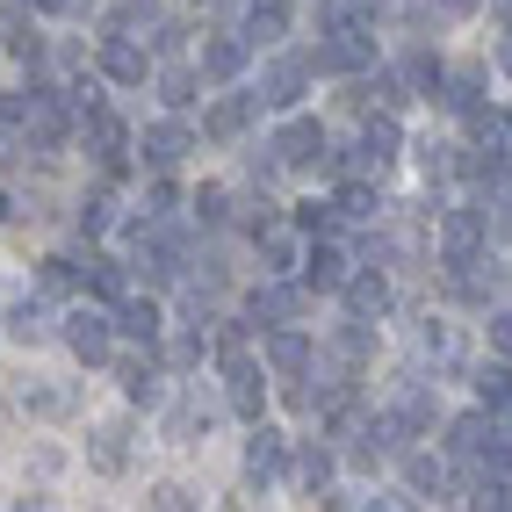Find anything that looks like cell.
Masks as SVG:
<instances>
[{
  "label": "cell",
  "instance_id": "1",
  "mask_svg": "<svg viewBox=\"0 0 512 512\" xmlns=\"http://www.w3.org/2000/svg\"><path fill=\"white\" fill-rule=\"evenodd\" d=\"M448 448H455V455H469V462H491V469H505V462H512V440H505V426L491 419V404L448 426Z\"/></svg>",
  "mask_w": 512,
  "mask_h": 512
},
{
  "label": "cell",
  "instance_id": "2",
  "mask_svg": "<svg viewBox=\"0 0 512 512\" xmlns=\"http://www.w3.org/2000/svg\"><path fill=\"white\" fill-rule=\"evenodd\" d=\"M368 65V29L361 22H332L318 44V73H361Z\"/></svg>",
  "mask_w": 512,
  "mask_h": 512
},
{
  "label": "cell",
  "instance_id": "3",
  "mask_svg": "<svg viewBox=\"0 0 512 512\" xmlns=\"http://www.w3.org/2000/svg\"><path fill=\"white\" fill-rule=\"evenodd\" d=\"M397 152H404L397 116H368V123H361V145H354V174H383Z\"/></svg>",
  "mask_w": 512,
  "mask_h": 512
},
{
  "label": "cell",
  "instance_id": "4",
  "mask_svg": "<svg viewBox=\"0 0 512 512\" xmlns=\"http://www.w3.org/2000/svg\"><path fill=\"white\" fill-rule=\"evenodd\" d=\"M22 130L37 152H58L65 145V101L58 94H22Z\"/></svg>",
  "mask_w": 512,
  "mask_h": 512
},
{
  "label": "cell",
  "instance_id": "5",
  "mask_svg": "<svg viewBox=\"0 0 512 512\" xmlns=\"http://www.w3.org/2000/svg\"><path fill=\"white\" fill-rule=\"evenodd\" d=\"M476 253H484V210H448V217H440V260L462 267Z\"/></svg>",
  "mask_w": 512,
  "mask_h": 512
},
{
  "label": "cell",
  "instance_id": "6",
  "mask_svg": "<svg viewBox=\"0 0 512 512\" xmlns=\"http://www.w3.org/2000/svg\"><path fill=\"white\" fill-rule=\"evenodd\" d=\"M303 87H311V65H303V58H275L260 73V101H267V109H296Z\"/></svg>",
  "mask_w": 512,
  "mask_h": 512
},
{
  "label": "cell",
  "instance_id": "7",
  "mask_svg": "<svg viewBox=\"0 0 512 512\" xmlns=\"http://www.w3.org/2000/svg\"><path fill=\"white\" fill-rule=\"evenodd\" d=\"M267 152H275L282 166H318V159H325V130H318L311 116H296V123H282V138L267 145Z\"/></svg>",
  "mask_w": 512,
  "mask_h": 512
},
{
  "label": "cell",
  "instance_id": "8",
  "mask_svg": "<svg viewBox=\"0 0 512 512\" xmlns=\"http://www.w3.org/2000/svg\"><path fill=\"white\" fill-rule=\"evenodd\" d=\"M282 462H289V440L275 426H253V440H246V484H275Z\"/></svg>",
  "mask_w": 512,
  "mask_h": 512
},
{
  "label": "cell",
  "instance_id": "9",
  "mask_svg": "<svg viewBox=\"0 0 512 512\" xmlns=\"http://www.w3.org/2000/svg\"><path fill=\"white\" fill-rule=\"evenodd\" d=\"M65 347H73L80 361H109L116 332H109V318H101V311H73V318H65Z\"/></svg>",
  "mask_w": 512,
  "mask_h": 512
},
{
  "label": "cell",
  "instance_id": "10",
  "mask_svg": "<svg viewBox=\"0 0 512 512\" xmlns=\"http://www.w3.org/2000/svg\"><path fill=\"white\" fill-rule=\"evenodd\" d=\"M224 383H231V412L238 419H260V368L238 354V347L224 354Z\"/></svg>",
  "mask_w": 512,
  "mask_h": 512
},
{
  "label": "cell",
  "instance_id": "11",
  "mask_svg": "<svg viewBox=\"0 0 512 512\" xmlns=\"http://www.w3.org/2000/svg\"><path fill=\"white\" fill-rule=\"evenodd\" d=\"M253 318L296 325V318H303V289H296V282H260V289H253Z\"/></svg>",
  "mask_w": 512,
  "mask_h": 512
},
{
  "label": "cell",
  "instance_id": "12",
  "mask_svg": "<svg viewBox=\"0 0 512 512\" xmlns=\"http://www.w3.org/2000/svg\"><path fill=\"white\" fill-rule=\"evenodd\" d=\"M339 289H347L354 325H368V318H383V311H390V282H383V275H347Z\"/></svg>",
  "mask_w": 512,
  "mask_h": 512
},
{
  "label": "cell",
  "instance_id": "13",
  "mask_svg": "<svg viewBox=\"0 0 512 512\" xmlns=\"http://www.w3.org/2000/svg\"><path fill=\"white\" fill-rule=\"evenodd\" d=\"M123 145H130V138H123V123L94 109V116H87V152L109 166V174H123Z\"/></svg>",
  "mask_w": 512,
  "mask_h": 512
},
{
  "label": "cell",
  "instance_id": "14",
  "mask_svg": "<svg viewBox=\"0 0 512 512\" xmlns=\"http://www.w3.org/2000/svg\"><path fill=\"white\" fill-rule=\"evenodd\" d=\"M101 73L123 80V87H138L145 80V51L130 44V37H101Z\"/></svg>",
  "mask_w": 512,
  "mask_h": 512
},
{
  "label": "cell",
  "instance_id": "15",
  "mask_svg": "<svg viewBox=\"0 0 512 512\" xmlns=\"http://www.w3.org/2000/svg\"><path fill=\"white\" fill-rule=\"evenodd\" d=\"M253 109H260V94H224L210 116H202V130H210V138H238V130L253 123Z\"/></svg>",
  "mask_w": 512,
  "mask_h": 512
},
{
  "label": "cell",
  "instance_id": "16",
  "mask_svg": "<svg viewBox=\"0 0 512 512\" xmlns=\"http://www.w3.org/2000/svg\"><path fill=\"white\" fill-rule=\"evenodd\" d=\"M246 73V37H210L202 44V80H238Z\"/></svg>",
  "mask_w": 512,
  "mask_h": 512
},
{
  "label": "cell",
  "instance_id": "17",
  "mask_svg": "<svg viewBox=\"0 0 512 512\" xmlns=\"http://www.w3.org/2000/svg\"><path fill=\"white\" fill-rule=\"evenodd\" d=\"M188 152H195V138H188L181 123H152V130H145V159H152V166H181Z\"/></svg>",
  "mask_w": 512,
  "mask_h": 512
},
{
  "label": "cell",
  "instance_id": "18",
  "mask_svg": "<svg viewBox=\"0 0 512 512\" xmlns=\"http://www.w3.org/2000/svg\"><path fill=\"white\" fill-rule=\"evenodd\" d=\"M433 419H440V397H433L426 383H404V397H397V426H404V433H426Z\"/></svg>",
  "mask_w": 512,
  "mask_h": 512
},
{
  "label": "cell",
  "instance_id": "19",
  "mask_svg": "<svg viewBox=\"0 0 512 512\" xmlns=\"http://www.w3.org/2000/svg\"><path fill=\"white\" fill-rule=\"evenodd\" d=\"M347 282V253L339 246H311V260H303V289H339Z\"/></svg>",
  "mask_w": 512,
  "mask_h": 512
},
{
  "label": "cell",
  "instance_id": "20",
  "mask_svg": "<svg viewBox=\"0 0 512 512\" xmlns=\"http://www.w3.org/2000/svg\"><path fill=\"white\" fill-rule=\"evenodd\" d=\"M267 368H275V375H303V368H311V339H303V332H275V339H267Z\"/></svg>",
  "mask_w": 512,
  "mask_h": 512
},
{
  "label": "cell",
  "instance_id": "21",
  "mask_svg": "<svg viewBox=\"0 0 512 512\" xmlns=\"http://www.w3.org/2000/svg\"><path fill=\"white\" fill-rule=\"evenodd\" d=\"M282 29H289V8H282V0H253V8H246V37H260V44H275Z\"/></svg>",
  "mask_w": 512,
  "mask_h": 512
},
{
  "label": "cell",
  "instance_id": "22",
  "mask_svg": "<svg viewBox=\"0 0 512 512\" xmlns=\"http://www.w3.org/2000/svg\"><path fill=\"white\" fill-rule=\"evenodd\" d=\"M332 210H339V217H354V224H368V217H383V195H375L368 181H347V188H339V202H332Z\"/></svg>",
  "mask_w": 512,
  "mask_h": 512
},
{
  "label": "cell",
  "instance_id": "23",
  "mask_svg": "<svg viewBox=\"0 0 512 512\" xmlns=\"http://www.w3.org/2000/svg\"><path fill=\"white\" fill-rule=\"evenodd\" d=\"M0 44H8L15 58H37V29H29V15H22V0L8 15H0Z\"/></svg>",
  "mask_w": 512,
  "mask_h": 512
},
{
  "label": "cell",
  "instance_id": "24",
  "mask_svg": "<svg viewBox=\"0 0 512 512\" xmlns=\"http://www.w3.org/2000/svg\"><path fill=\"white\" fill-rule=\"evenodd\" d=\"M476 397L491 412H512V368H476Z\"/></svg>",
  "mask_w": 512,
  "mask_h": 512
},
{
  "label": "cell",
  "instance_id": "25",
  "mask_svg": "<svg viewBox=\"0 0 512 512\" xmlns=\"http://www.w3.org/2000/svg\"><path fill=\"white\" fill-rule=\"evenodd\" d=\"M8 339H22V347H37V339H51V318H44V303H22V311L8 318Z\"/></svg>",
  "mask_w": 512,
  "mask_h": 512
},
{
  "label": "cell",
  "instance_id": "26",
  "mask_svg": "<svg viewBox=\"0 0 512 512\" xmlns=\"http://www.w3.org/2000/svg\"><path fill=\"white\" fill-rule=\"evenodd\" d=\"M123 462H130V455H123V433L101 426V433H94V469H101V476H123Z\"/></svg>",
  "mask_w": 512,
  "mask_h": 512
},
{
  "label": "cell",
  "instance_id": "27",
  "mask_svg": "<svg viewBox=\"0 0 512 512\" xmlns=\"http://www.w3.org/2000/svg\"><path fill=\"white\" fill-rule=\"evenodd\" d=\"M123 397H130V404H159V375H152L145 361H130V368H123Z\"/></svg>",
  "mask_w": 512,
  "mask_h": 512
},
{
  "label": "cell",
  "instance_id": "28",
  "mask_svg": "<svg viewBox=\"0 0 512 512\" xmlns=\"http://www.w3.org/2000/svg\"><path fill=\"white\" fill-rule=\"evenodd\" d=\"M404 476H412V491H433V498L448 491V469H440L433 455H412V462H404Z\"/></svg>",
  "mask_w": 512,
  "mask_h": 512
},
{
  "label": "cell",
  "instance_id": "29",
  "mask_svg": "<svg viewBox=\"0 0 512 512\" xmlns=\"http://www.w3.org/2000/svg\"><path fill=\"white\" fill-rule=\"evenodd\" d=\"M123 332L152 347V339H159V311H152V303H123Z\"/></svg>",
  "mask_w": 512,
  "mask_h": 512
},
{
  "label": "cell",
  "instance_id": "30",
  "mask_svg": "<svg viewBox=\"0 0 512 512\" xmlns=\"http://www.w3.org/2000/svg\"><path fill=\"white\" fill-rule=\"evenodd\" d=\"M260 253H267V275H289V267H296V238L267 231V238H260Z\"/></svg>",
  "mask_w": 512,
  "mask_h": 512
},
{
  "label": "cell",
  "instance_id": "31",
  "mask_svg": "<svg viewBox=\"0 0 512 512\" xmlns=\"http://www.w3.org/2000/svg\"><path fill=\"white\" fill-rule=\"evenodd\" d=\"M296 476H303V491H325V476H332V455H325V448H303Z\"/></svg>",
  "mask_w": 512,
  "mask_h": 512
},
{
  "label": "cell",
  "instance_id": "32",
  "mask_svg": "<svg viewBox=\"0 0 512 512\" xmlns=\"http://www.w3.org/2000/svg\"><path fill=\"white\" fill-rule=\"evenodd\" d=\"M159 94L174 101V109H188V101H195V73H188V65H174V73L159 80Z\"/></svg>",
  "mask_w": 512,
  "mask_h": 512
},
{
  "label": "cell",
  "instance_id": "33",
  "mask_svg": "<svg viewBox=\"0 0 512 512\" xmlns=\"http://www.w3.org/2000/svg\"><path fill=\"white\" fill-rule=\"evenodd\" d=\"M109 217H116L109 195H87V202H80V231H109Z\"/></svg>",
  "mask_w": 512,
  "mask_h": 512
},
{
  "label": "cell",
  "instance_id": "34",
  "mask_svg": "<svg viewBox=\"0 0 512 512\" xmlns=\"http://www.w3.org/2000/svg\"><path fill=\"white\" fill-rule=\"evenodd\" d=\"M440 101H448V109H462V116H469V109H476V73H455V80H448V94H440Z\"/></svg>",
  "mask_w": 512,
  "mask_h": 512
},
{
  "label": "cell",
  "instance_id": "35",
  "mask_svg": "<svg viewBox=\"0 0 512 512\" xmlns=\"http://www.w3.org/2000/svg\"><path fill=\"white\" fill-rule=\"evenodd\" d=\"M87 282H94L101 296H123V267H116V260H94V267H87Z\"/></svg>",
  "mask_w": 512,
  "mask_h": 512
},
{
  "label": "cell",
  "instance_id": "36",
  "mask_svg": "<svg viewBox=\"0 0 512 512\" xmlns=\"http://www.w3.org/2000/svg\"><path fill=\"white\" fill-rule=\"evenodd\" d=\"M195 217L217 224V217H224V188H202V195H195Z\"/></svg>",
  "mask_w": 512,
  "mask_h": 512
},
{
  "label": "cell",
  "instance_id": "37",
  "mask_svg": "<svg viewBox=\"0 0 512 512\" xmlns=\"http://www.w3.org/2000/svg\"><path fill=\"white\" fill-rule=\"evenodd\" d=\"M296 224H303V231H325V224H332V202H303Z\"/></svg>",
  "mask_w": 512,
  "mask_h": 512
},
{
  "label": "cell",
  "instance_id": "38",
  "mask_svg": "<svg viewBox=\"0 0 512 512\" xmlns=\"http://www.w3.org/2000/svg\"><path fill=\"white\" fill-rule=\"evenodd\" d=\"M419 166H426V181L448 174V145H419Z\"/></svg>",
  "mask_w": 512,
  "mask_h": 512
},
{
  "label": "cell",
  "instance_id": "39",
  "mask_svg": "<svg viewBox=\"0 0 512 512\" xmlns=\"http://www.w3.org/2000/svg\"><path fill=\"white\" fill-rule=\"evenodd\" d=\"M491 347H498V354H512V311H498V318H491Z\"/></svg>",
  "mask_w": 512,
  "mask_h": 512
},
{
  "label": "cell",
  "instance_id": "40",
  "mask_svg": "<svg viewBox=\"0 0 512 512\" xmlns=\"http://www.w3.org/2000/svg\"><path fill=\"white\" fill-rule=\"evenodd\" d=\"M73 282V260H44V289H65Z\"/></svg>",
  "mask_w": 512,
  "mask_h": 512
},
{
  "label": "cell",
  "instance_id": "41",
  "mask_svg": "<svg viewBox=\"0 0 512 512\" xmlns=\"http://www.w3.org/2000/svg\"><path fill=\"white\" fill-rule=\"evenodd\" d=\"M498 65H505V73H512V37H505V44H498Z\"/></svg>",
  "mask_w": 512,
  "mask_h": 512
},
{
  "label": "cell",
  "instance_id": "42",
  "mask_svg": "<svg viewBox=\"0 0 512 512\" xmlns=\"http://www.w3.org/2000/svg\"><path fill=\"white\" fill-rule=\"evenodd\" d=\"M448 8H455V15H462V8H476V0H448Z\"/></svg>",
  "mask_w": 512,
  "mask_h": 512
},
{
  "label": "cell",
  "instance_id": "43",
  "mask_svg": "<svg viewBox=\"0 0 512 512\" xmlns=\"http://www.w3.org/2000/svg\"><path fill=\"white\" fill-rule=\"evenodd\" d=\"M0 217H8V195H0Z\"/></svg>",
  "mask_w": 512,
  "mask_h": 512
}]
</instances>
